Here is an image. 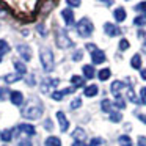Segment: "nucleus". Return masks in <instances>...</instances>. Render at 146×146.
<instances>
[{
    "instance_id": "11",
    "label": "nucleus",
    "mask_w": 146,
    "mask_h": 146,
    "mask_svg": "<svg viewBox=\"0 0 146 146\" xmlns=\"http://www.w3.org/2000/svg\"><path fill=\"white\" fill-rule=\"evenodd\" d=\"M10 99H11V102H13L14 105H21L24 102V96H22L21 91H11L10 93Z\"/></svg>"
},
{
    "instance_id": "30",
    "label": "nucleus",
    "mask_w": 146,
    "mask_h": 146,
    "mask_svg": "<svg viewBox=\"0 0 146 146\" xmlns=\"http://www.w3.org/2000/svg\"><path fill=\"white\" fill-rule=\"evenodd\" d=\"M7 52H10V46H8L7 41L0 39V55H2V54H7Z\"/></svg>"
},
{
    "instance_id": "43",
    "label": "nucleus",
    "mask_w": 146,
    "mask_h": 146,
    "mask_svg": "<svg viewBox=\"0 0 146 146\" xmlns=\"http://www.w3.org/2000/svg\"><path fill=\"white\" fill-rule=\"evenodd\" d=\"M44 127H46V129H49V130H52V129H54V126H52L50 119H46V123H44Z\"/></svg>"
},
{
    "instance_id": "46",
    "label": "nucleus",
    "mask_w": 146,
    "mask_h": 146,
    "mask_svg": "<svg viewBox=\"0 0 146 146\" xmlns=\"http://www.w3.org/2000/svg\"><path fill=\"white\" fill-rule=\"evenodd\" d=\"M72 146H86V145H85L83 141H74V145H72Z\"/></svg>"
},
{
    "instance_id": "39",
    "label": "nucleus",
    "mask_w": 146,
    "mask_h": 146,
    "mask_svg": "<svg viewBox=\"0 0 146 146\" xmlns=\"http://www.w3.org/2000/svg\"><path fill=\"white\" fill-rule=\"evenodd\" d=\"M140 96H141V104L146 105V86H145V88H141V91H140Z\"/></svg>"
},
{
    "instance_id": "21",
    "label": "nucleus",
    "mask_w": 146,
    "mask_h": 146,
    "mask_svg": "<svg viewBox=\"0 0 146 146\" xmlns=\"http://www.w3.org/2000/svg\"><path fill=\"white\" fill-rule=\"evenodd\" d=\"M110 76H111V71L108 69V68H104V69H101V71H99V74H98L99 80H102V82H104V80H107Z\"/></svg>"
},
{
    "instance_id": "26",
    "label": "nucleus",
    "mask_w": 146,
    "mask_h": 146,
    "mask_svg": "<svg viewBox=\"0 0 146 146\" xmlns=\"http://www.w3.org/2000/svg\"><path fill=\"white\" fill-rule=\"evenodd\" d=\"M101 107H102V110H104V111L111 113V107H113V104H111L108 99H104V101H102V104H101Z\"/></svg>"
},
{
    "instance_id": "17",
    "label": "nucleus",
    "mask_w": 146,
    "mask_h": 146,
    "mask_svg": "<svg viewBox=\"0 0 146 146\" xmlns=\"http://www.w3.org/2000/svg\"><path fill=\"white\" fill-rule=\"evenodd\" d=\"M71 82H72V85H74V90L82 88V86L85 85V80H83L82 77H79V76H72L71 77Z\"/></svg>"
},
{
    "instance_id": "32",
    "label": "nucleus",
    "mask_w": 146,
    "mask_h": 146,
    "mask_svg": "<svg viewBox=\"0 0 146 146\" xmlns=\"http://www.w3.org/2000/svg\"><path fill=\"white\" fill-rule=\"evenodd\" d=\"M133 24H135V25H138V27H143L146 24V17L145 16H137L135 19H133Z\"/></svg>"
},
{
    "instance_id": "8",
    "label": "nucleus",
    "mask_w": 146,
    "mask_h": 146,
    "mask_svg": "<svg viewBox=\"0 0 146 146\" xmlns=\"http://www.w3.org/2000/svg\"><path fill=\"white\" fill-rule=\"evenodd\" d=\"M57 118H58V123H60V130L61 132H66L69 129V123L66 119V115L63 111H57Z\"/></svg>"
},
{
    "instance_id": "9",
    "label": "nucleus",
    "mask_w": 146,
    "mask_h": 146,
    "mask_svg": "<svg viewBox=\"0 0 146 146\" xmlns=\"http://www.w3.org/2000/svg\"><path fill=\"white\" fill-rule=\"evenodd\" d=\"M104 30H105V33H107L108 36H116V35H119V33H121V30L118 29L115 24H110V22H107L104 25Z\"/></svg>"
},
{
    "instance_id": "1",
    "label": "nucleus",
    "mask_w": 146,
    "mask_h": 146,
    "mask_svg": "<svg viewBox=\"0 0 146 146\" xmlns=\"http://www.w3.org/2000/svg\"><path fill=\"white\" fill-rule=\"evenodd\" d=\"M42 115V105L36 99H30L29 104L22 108V116L27 119H38Z\"/></svg>"
},
{
    "instance_id": "37",
    "label": "nucleus",
    "mask_w": 146,
    "mask_h": 146,
    "mask_svg": "<svg viewBox=\"0 0 146 146\" xmlns=\"http://www.w3.org/2000/svg\"><path fill=\"white\" fill-rule=\"evenodd\" d=\"M82 57H83V52L82 50H76V52H74V55H72V60L80 61V60H82Z\"/></svg>"
},
{
    "instance_id": "35",
    "label": "nucleus",
    "mask_w": 146,
    "mask_h": 146,
    "mask_svg": "<svg viewBox=\"0 0 146 146\" xmlns=\"http://www.w3.org/2000/svg\"><path fill=\"white\" fill-rule=\"evenodd\" d=\"M129 49V41L127 39H121L119 41V50H127Z\"/></svg>"
},
{
    "instance_id": "27",
    "label": "nucleus",
    "mask_w": 146,
    "mask_h": 146,
    "mask_svg": "<svg viewBox=\"0 0 146 146\" xmlns=\"http://www.w3.org/2000/svg\"><path fill=\"white\" fill-rule=\"evenodd\" d=\"M0 138L3 140V141H10L11 138H13V132H11L10 129H7V130H3V132L0 133Z\"/></svg>"
},
{
    "instance_id": "40",
    "label": "nucleus",
    "mask_w": 146,
    "mask_h": 146,
    "mask_svg": "<svg viewBox=\"0 0 146 146\" xmlns=\"http://www.w3.org/2000/svg\"><path fill=\"white\" fill-rule=\"evenodd\" d=\"M68 5L69 7H80V2L79 0H68Z\"/></svg>"
},
{
    "instance_id": "24",
    "label": "nucleus",
    "mask_w": 146,
    "mask_h": 146,
    "mask_svg": "<svg viewBox=\"0 0 146 146\" xmlns=\"http://www.w3.org/2000/svg\"><path fill=\"white\" fill-rule=\"evenodd\" d=\"M124 86V83L123 82H119V80H115L113 83H111V86H110V90H111V93H113L115 96L118 94V91H119L121 88H123Z\"/></svg>"
},
{
    "instance_id": "49",
    "label": "nucleus",
    "mask_w": 146,
    "mask_h": 146,
    "mask_svg": "<svg viewBox=\"0 0 146 146\" xmlns=\"http://www.w3.org/2000/svg\"><path fill=\"white\" fill-rule=\"evenodd\" d=\"M0 61H2V55H0Z\"/></svg>"
},
{
    "instance_id": "34",
    "label": "nucleus",
    "mask_w": 146,
    "mask_h": 146,
    "mask_svg": "<svg viewBox=\"0 0 146 146\" xmlns=\"http://www.w3.org/2000/svg\"><path fill=\"white\" fill-rule=\"evenodd\" d=\"M80 105H82V99H80V98H76L72 102H71V108H72V110H76V108H79Z\"/></svg>"
},
{
    "instance_id": "10",
    "label": "nucleus",
    "mask_w": 146,
    "mask_h": 146,
    "mask_svg": "<svg viewBox=\"0 0 146 146\" xmlns=\"http://www.w3.org/2000/svg\"><path fill=\"white\" fill-rule=\"evenodd\" d=\"M91 60H93V63H94V64H101V63H104V61H105V54L98 49V50H94L91 54Z\"/></svg>"
},
{
    "instance_id": "16",
    "label": "nucleus",
    "mask_w": 146,
    "mask_h": 146,
    "mask_svg": "<svg viewBox=\"0 0 146 146\" xmlns=\"http://www.w3.org/2000/svg\"><path fill=\"white\" fill-rule=\"evenodd\" d=\"M130 66H132L133 69H141V57H140L138 54H135L132 57V60H130Z\"/></svg>"
},
{
    "instance_id": "33",
    "label": "nucleus",
    "mask_w": 146,
    "mask_h": 146,
    "mask_svg": "<svg viewBox=\"0 0 146 146\" xmlns=\"http://www.w3.org/2000/svg\"><path fill=\"white\" fill-rule=\"evenodd\" d=\"M135 10L140 11V13H143V14H145V17H146V2H141V3H138V5L135 7Z\"/></svg>"
},
{
    "instance_id": "29",
    "label": "nucleus",
    "mask_w": 146,
    "mask_h": 146,
    "mask_svg": "<svg viewBox=\"0 0 146 146\" xmlns=\"http://www.w3.org/2000/svg\"><path fill=\"white\" fill-rule=\"evenodd\" d=\"M115 105H116L118 108H126V102H124L123 98H121V94H116V99H115Z\"/></svg>"
},
{
    "instance_id": "36",
    "label": "nucleus",
    "mask_w": 146,
    "mask_h": 146,
    "mask_svg": "<svg viewBox=\"0 0 146 146\" xmlns=\"http://www.w3.org/2000/svg\"><path fill=\"white\" fill-rule=\"evenodd\" d=\"M7 96H10V91L7 88H0V101H5Z\"/></svg>"
},
{
    "instance_id": "19",
    "label": "nucleus",
    "mask_w": 146,
    "mask_h": 146,
    "mask_svg": "<svg viewBox=\"0 0 146 146\" xmlns=\"http://www.w3.org/2000/svg\"><path fill=\"white\" fill-rule=\"evenodd\" d=\"M24 76H21V74H8V76H5V82L7 83H13V82H17V80H22Z\"/></svg>"
},
{
    "instance_id": "47",
    "label": "nucleus",
    "mask_w": 146,
    "mask_h": 146,
    "mask_svg": "<svg viewBox=\"0 0 146 146\" xmlns=\"http://www.w3.org/2000/svg\"><path fill=\"white\" fill-rule=\"evenodd\" d=\"M138 118H140V121H143L146 124V115H138Z\"/></svg>"
},
{
    "instance_id": "4",
    "label": "nucleus",
    "mask_w": 146,
    "mask_h": 146,
    "mask_svg": "<svg viewBox=\"0 0 146 146\" xmlns=\"http://www.w3.org/2000/svg\"><path fill=\"white\" fill-rule=\"evenodd\" d=\"M55 42H57V46L60 49H68L72 46V41H71V38L68 36V33L64 30H57V33H55Z\"/></svg>"
},
{
    "instance_id": "5",
    "label": "nucleus",
    "mask_w": 146,
    "mask_h": 146,
    "mask_svg": "<svg viewBox=\"0 0 146 146\" xmlns=\"http://www.w3.org/2000/svg\"><path fill=\"white\" fill-rule=\"evenodd\" d=\"M17 52H19L21 57H22L25 61H30V60H32V49H30V46L19 44V46H17Z\"/></svg>"
},
{
    "instance_id": "45",
    "label": "nucleus",
    "mask_w": 146,
    "mask_h": 146,
    "mask_svg": "<svg viewBox=\"0 0 146 146\" xmlns=\"http://www.w3.org/2000/svg\"><path fill=\"white\" fill-rule=\"evenodd\" d=\"M140 74H141V79L146 80V69H141V71H140Z\"/></svg>"
},
{
    "instance_id": "25",
    "label": "nucleus",
    "mask_w": 146,
    "mask_h": 146,
    "mask_svg": "<svg viewBox=\"0 0 146 146\" xmlns=\"http://www.w3.org/2000/svg\"><path fill=\"white\" fill-rule=\"evenodd\" d=\"M118 143H119L121 146H132V140H130L129 135H121L119 138H118Z\"/></svg>"
},
{
    "instance_id": "18",
    "label": "nucleus",
    "mask_w": 146,
    "mask_h": 146,
    "mask_svg": "<svg viewBox=\"0 0 146 146\" xmlns=\"http://www.w3.org/2000/svg\"><path fill=\"white\" fill-rule=\"evenodd\" d=\"M74 138H76V141H83L85 140V137H86V133H85V130L83 129H80V127H77L76 130H74Z\"/></svg>"
},
{
    "instance_id": "23",
    "label": "nucleus",
    "mask_w": 146,
    "mask_h": 146,
    "mask_svg": "<svg viewBox=\"0 0 146 146\" xmlns=\"http://www.w3.org/2000/svg\"><path fill=\"white\" fill-rule=\"evenodd\" d=\"M14 68H16L17 74H21V76H25L27 68H25V64H24L22 61H14Z\"/></svg>"
},
{
    "instance_id": "14",
    "label": "nucleus",
    "mask_w": 146,
    "mask_h": 146,
    "mask_svg": "<svg viewBox=\"0 0 146 146\" xmlns=\"http://www.w3.org/2000/svg\"><path fill=\"white\" fill-rule=\"evenodd\" d=\"M19 130H21V132H24V133H27L29 137H32V135H35V133H36L35 127H33L32 124H21Z\"/></svg>"
},
{
    "instance_id": "44",
    "label": "nucleus",
    "mask_w": 146,
    "mask_h": 146,
    "mask_svg": "<svg viewBox=\"0 0 146 146\" xmlns=\"http://www.w3.org/2000/svg\"><path fill=\"white\" fill-rule=\"evenodd\" d=\"M19 146H33V145L29 141V140H22V141H19Z\"/></svg>"
},
{
    "instance_id": "6",
    "label": "nucleus",
    "mask_w": 146,
    "mask_h": 146,
    "mask_svg": "<svg viewBox=\"0 0 146 146\" xmlns=\"http://www.w3.org/2000/svg\"><path fill=\"white\" fill-rule=\"evenodd\" d=\"M61 17L64 19V22H66L68 27L74 25V11L71 10V8H64V10L61 11Z\"/></svg>"
},
{
    "instance_id": "28",
    "label": "nucleus",
    "mask_w": 146,
    "mask_h": 146,
    "mask_svg": "<svg viewBox=\"0 0 146 146\" xmlns=\"http://www.w3.org/2000/svg\"><path fill=\"white\" fill-rule=\"evenodd\" d=\"M121 119H123V115H121L119 111H111L110 113V121L111 123H119Z\"/></svg>"
},
{
    "instance_id": "3",
    "label": "nucleus",
    "mask_w": 146,
    "mask_h": 146,
    "mask_svg": "<svg viewBox=\"0 0 146 146\" xmlns=\"http://www.w3.org/2000/svg\"><path fill=\"white\" fill-rule=\"evenodd\" d=\"M93 30H94L93 22L90 19H86V17H83V19H80L79 22H77V33H79L82 38H88V36H91Z\"/></svg>"
},
{
    "instance_id": "38",
    "label": "nucleus",
    "mask_w": 146,
    "mask_h": 146,
    "mask_svg": "<svg viewBox=\"0 0 146 146\" xmlns=\"http://www.w3.org/2000/svg\"><path fill=\"white\" fill-rule=\"evenodd\" d=\"M101 145H102V140L98 138V137H96V138H93L91 143H90V146H101Z\"/></svg>"
},
{
    "instance_id": "31",
    "label": "nucleus",
    "mask_w": 146,
    "mask_h": 146,
    "mask_svg": "<svg viewBox=\"0 0 146 146\" xmlns=\"http://www.w3.org/2000/svg\"><path fill=\"white\" fill-rule=\"evenodd\" d=\"M127 98H129V101L130 102H133V104H138V99L135 98V94H133V90H132V86H129V90H127Z\"/></svg>"
},
{
    "instance_id": "13",
    "label": "nucleus",
    "mask_w": 146,
    "mask_h": 146,
    "mask_svg": "<svg viewBox=\"0 0 146 146\" xmlns=\"http://www.w3.org/2000/svg\"><path fill=\"white\" fill-rule=\"evenodd\" d=\"M113 16H115L116 22H124V19H126V10L124 8H116L113 11Z\"/></svg>"
},
{
    "instance_id": "22",
    "label": "nucleus",
    "mask_w": 146,
    "mask_h": 146,
    "mask_svg": "<svg viewBox=\"0 0 146 146\" xmlns=\"http://www.w3.org/2000/svg\"><path fill=\"white\" fill-rule=\"evenodd\" d=\"M46 146H61V140L58 137H49L46 140Z\"/></svg>"
},
{
    "instance_id": "20",
    "label": "nucleus",
    "mask_w": 146,
    "mask_h": 146,
    "mask_svg": "<svg viewBox=\"0 0 146 146\" xmlns=\"http://www.w3.org/2000/svg\"><path fill=\"white\" fill-rule=\"evenodd\" d=\"M83 93H85L86 98H93V96L98 94V86H96V85H90V86H86V88H85V91H83Z\"/></svg>"
},
{
    "instance_id": "12",
    "label": "nucleus",
    "mask_w": 146,
    "mask_h": 146,
    "mask_svg": "<svg viewBox=\"0 0 146 146\" xmlns=\"http://www.w3.org/2000/svg\"><path fill=\"white\" fill-rule=\"evenodd\" d=\"M69 93H74V88H66V90H61V91H54L52 93V99L54 101H61L64 94H69Z\"/></svg>"
},
{
    "instance_id": "15",
    "label": "nucleus",
    "mask_w": 146,
    "mask_h": 146,
    "mask_svg": "<svg viewBox=\"0 0 146 146\" xmlns=\"http://www.w3.org/2000/svg\"><path fill=\"white\" fill-rule=\"evenodd\" d=\"M82 71H83V76H85L86 79H93V77L96 76V72H94V68H93L91 64H85V66L82 68Z\"/></svg>"
},
{
    "instance_id": "48",
    "label": "nucleus",
    "mask_w": 146,
    "mask_h": 146,
    "mask_svg": "<svg viewBox=\"0 0 146 146\" xmlns=\"http://www.w3.org/2000/svg\"><path fill=\"white\" fill-rule=\"evenodd\" d=\"M143 52H146V42H145V46H143Z\"/></svg>"
},
{
    "instance_id": "42",
    "label": "nucleus",
    "mask_w": 146,
    "mask_h": 146,
    "mask_svg": "<svg viewBox=\"0 0 146 146\" xmlns=\"http://www.w3.org/2000/svg\"><path fill=\"white\" fill-rule=\"evenodd\" d=\"M86 49H88L90 52H94V50H98V49H96V44H93V42H90V44H86Z\"/></svg>"
},
{
    "instance_id": "41",
    "label": "nucleus",
    "mask_w": 146,
    "mask_h": 146,
    "mask_svg": "<svg viewBox=\"0 0 146 146\" xmlns=\"http://www.w3.org/2000/svg\"><path fill=\"white\" fill-rule=\"evenodd\" d=\"M138 146H146V137H138Z\"/></svg>"
},
{
    "instance_id": "7",
    "label": "nucleus",
    "mask_w": 146,
    "mask_h": 146,
    "mask_svg": "<svg viewBox=\"0 0 146 146\" xmlns=\"http://www.w3.org/2000/svg\"><path fill=\"white\" fill-rule=\"evenodd\" d=\"M58 83H60V80L58 79H46V80H42V83H41V91L42 93H49V90L50 88H54V86H57Z\"/></svg>"
},
{
    "instance_id": "2",
    "label": "nucleus",
    "mask_w": 146,
    "mask_h": 146,
    "mask_svg": "<svg viewBox=\"0 0 146 146\" xmlns=\"http://www.w3.org/2000/svg\"><path fill=\"white\" fill-rule=\"evenodd\" d=\"M39 57H41V64L42 68H44V71H47V72H50V71H54V54H52L50 49L47 47H41V50H39Z\"/></svg>"
}]
</instances>
